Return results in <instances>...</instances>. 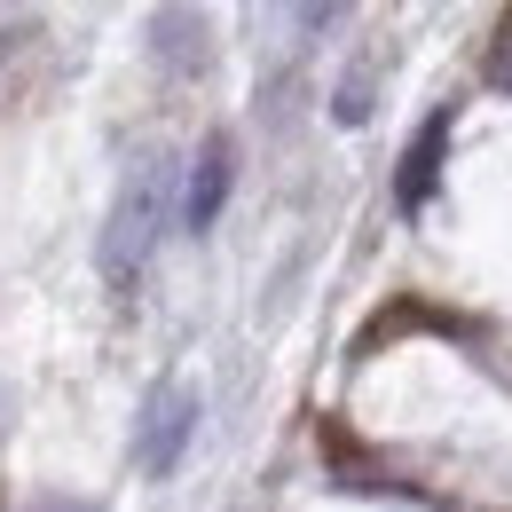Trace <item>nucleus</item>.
<instances>
[{"mask_svg": "<svg viewBox=\"0 0 512 512\" xmlns=\"http://www.w3.org/2000/svg\"><path fill=\"white\" fill-rule=\"evenodd\" d=\"M158 221H166V166L142 158V166H127L119 205H111V221H103V245H95L111 292H134V284H142V268L158 253Z\"/></svg>", "mask_w": 512, "mask_h": 512, "instance_id": "f257e3e1", "label": "nucleus"}, {"mask_svg": "<svg viewBox=\"0 0 512 512\" xmlns=\"http://www.w3.org/2000/svg\"><path fill=\"white\" fill-rule=\"evenodd\" d=\"M190 434H197V394L190 386H158V394L142 402V434H134L142 473H174L182 449H190Z\"/></svg>", "mask_w": 512, "mask_h": 512, "instance_id": "f03ea898", "label": "nucleus"}, {"mask_svg": "<svg viewBox=\"0 0 512 512\" xmlns=\"http://www.w3.org/2000/svg\"><path fill=\"white\" fill-rule=\"evenodd\" d=\"M229 190H237V142H229V134H205L197 158H190V190H182V229H190V237H213Z\"/></svg>", "mask_w": 512, "mask_h": 512, "instance_id": "7ed1b4c3", "label": "nucleus"}, {"mask_svg": "<svg viewBox=\"0 0 512 512\" xmlns=\"http://www.w3.org/2000/svg\"><path fill=\"white\" fill-rule=\"evenodd\" d=\"M150 56L174 71V79H197V71H205L213 48H205V16H197L190 0H166V8L150 16Z\"/></svg>", "mask_w": 512, "mask_h": 512, "instance_id": "20e7f679", "label": "nucleus"}, {"mask_svg": "<svg viewBox=\"0 0 512 512\" xmlns=\"http://www.w3.org/2000/svg\"><path fill=\"white\" fill-rule=\"evenodd\" d=\"M442 150H449V111H434V119L418 127V142L402 150V174H394V205H402V213H418V205L434 197V182H442Z\"/></svg>", "mask_w": 512, "mask_h": 512, "instance_id": "39448f33", "label": "nucleus"}, {"mask_svg": "<svg viewBox=\"0 0 512 512\" xmlns=\"http://www.w3.org/2000/svg\"><path fill=\"white\" fill-rule=\"evenodd\" d=\"M284 8H292V32H300V40H316V32L339 24V8H347V0H284Z\"/></svg>", "mask_w": 512, "mask_h": 512, "instance_id": "423d86ee", "label": "nucleus"}, {"mask_svg": "<svg viewBox=\"0 0 512 512\" xmlns=\"http://www.w3.org/2000/svg\"><path fill=\"white\" fill-rule=\"evenodd\" d=\"M331 119H339V127H355V119H371V79H363V71H355V79L339 87V103H331Z\"/></svg>", "mask_w": 512, "mask_h": 512, "instance_id": "0eeeda50", "label": "nucleus"}, {"mask_svg": "<svg viewBox=\"0 0 512 512\" xmlns=\"http://www.w3.org/2000/svg\"><path fill=\"white\" fill-rule=\"evenodd\" d=\"M32 512H79V505H32Z\"/></svg>", "mask_w": 512, "mask_h": 512, "instance_id": "6e6552de", "label": "nucleus"}]
</instances>
